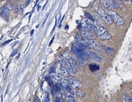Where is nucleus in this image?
Returning a JSON list of instances; mask_svg holds the SVG:
<instances>
[{
  "instance_id": "nucleus-1",
  "label": "nucleus",
  "mask_w": 132,
  "mask_h": 102,
  "mask_svg": "<svg viewBox=\"0 0 132 102\" xmlns=\"http://www.w3.org/2000/svg\"><path fill=\"white\" fill-rule=\"evenodd\" d=\"M95 34L101 40H109L112 37V35L103 26L97 27Z\"/></svg>"
},
{
  "instance_id": "nucleus-2",
  "label": "nucleus",
  "mask_w": 132,
  "mask_h": 102,
  "mask_svg": "<svg viewBox=\"0 0 132 102\" xmlns=\"http://www.w3.org/2000/svg\"><path fill=\"white\" fill-rule=\"evenodd\" d=\"M98 14L107 25H110L112 23L113 21L111 16L108 13H106L103 8L99 6L98 10Z\"/></svg>"
},
{
  "instance_id": "nucleus-3",
  "label": "nucleus",
  "mask_w": 132,
  "mask_h": 102,
  "mask_svg": "<svg viewBox=\"0 0 132 102\" xmlns=\"http://www.w3.org/2000/svg\"><path fill=\"white\" fill-rule=\"evenodd\" d=\"M107 13L111 16L112 20L117 26H121L124 24L125 21L124 19L116 12L109 10L108 11Z\"/></svg>"
},
{
  "instance_id": "nucleus-4",
  "label": "nucleus",
  "mask_w": 132,
  "mask_h": 102,
  "mask_svg": "<svg viewBox=\"0 0 132 102\" xmlns=\"http://www.w3.org/2000/svg\"><path fill=\"white\" fill-rule=\"evenodd\" d=\"M101 2L104 7L110 10L117 9L119 7L118 3L114 0H101Z\"/></svg>"
},
{
  "instance_id": "nucleus-5",
  "label": "nucleus",
  "mask_w": 132,
  "mask_h": 102,
  "mask_svg": "<svg viewBox=\"0 0 132 102\" xmlns=\"http://www.w3.org/2000/svg\"><path fill=\"white\" fill-rule=\"evenodd\" d=\"M69 82L70 86L74 88H80L83 87V85L77 79L70 77L68 79Z\"/></svg>"
},
{
  "instance_id": "nucleus-6",
  "label": "nucleus",
  "mask_w": 132,
  "mask_h": 102,
  "mask_svg": "<svg viewBox=\"0 0 132 102\" xmlns=\"http://www.w3.org/2000/svg\"><path fill=\"white\" fill-rule=\"evenodd\" d=\"M90 20L87 18H84L81 22V24L82 26L83 30L86 31H91L90 28Z\"/></svg>"
},
{
  "instance_id": "nucleus-7",
  "label": "nucleus",
  "mask_w": 132,
  "mask_h": 102,
  "mask_svg": "<svg viewBox=\"0 0 132 102\" xmlns=\"http://www.w3.org/2000/svg\"><path fill=\"white\" fill-rule=\"evenodd\" d=\"M88 45L91 48L97 51H101V47L99 43L94 40H90L87 42Z\"/></svg>"
},
{
  "instance_id": "nucleus-8",
  "label": "nucleus",
  "mask_w": 132,
  "mask_h": 102,
  "mask_svg": "<svg viewBox=\"0 0 132 102\" xmlns=\"http://www.w3.org/2000/svg\"><path fill=\"white\" fill-rule=\"evenodd\" d=\"M62 63L63 64L64 67L65 68L67 71L69 75H74L75 72H74V70L72 68V67H71L69 63H68L67 61L64 59H61Z\"/></svg>"
},
{
  "instance_id": "nucleus-9",
  "label": "nucleus",
  "mask_w": 132,
  "mask_h": 102,
  "mask_svg": "<svg viewBox=\"0 0 132 102\" xmlns=\"http://www.w3.org/2000/svg\"><path fill=\"white\" fill-rule=\"evenodd\" d=\"M64 56H65V57L66 59L68 60V62L70 64V66L72 67V68L74 70H76L77 65H76L75 61L73 58V57H72V56H71V55H70L69 54L66 53L65 54Z\"/></svg>"
},
{
  "instance_id": "nucleus-10",
  "label": "nucleus",
  "mask_w": 132,
  "mask_h": 102,
  "mask_svg": "<svg viewBox=\"0 0 132 102\" xmlns=\"http://www.w3.org/2000/svg\"><path fill=\"white\" fill-rule=\"evenodd\" d=\"M0 15L5 20H7L9 19V10L6 7V6H4L1 9V12Z\"/></svg>"
},
{
  "instance_id": "nucleus-11",
  "label": "nucleus",
  "mask_w": 132,
  "mask_h": 102,
  "mask_svg": "<svg viewBox=\"0 0 132 102\" xmlns=\"http://www.w3.org/2000/svg\"><path fill=\"white\" fill-rule=\"evenodd\" d=\"M62 84L63 85L64 88L67 90V91H68L70 93L72 94L73 95H74V93L72 89V88H71L70 86L69 85L68 83V81L67 80L65 79H62Z\"/></svg>"
},
{
  "instance_id": "nucleus-12",
  "label": "nucleus",
  "mask_w": 132,
  "mask_h": 102,
  "mask_svg": "<svg viewBox=\"0 0 132 102\" xmlns=\"http://www.w3.org/2000/svg\"><path fill=\"white\" fill-rule=\"evenodd\" d=\"M89 55L90 57H91L92 60L97 62H100L102 60V58L100 57L93 52H91L90 53Z\"/></svg>"
},
{
  "instance_id": "nucleus-13",
  "label": "nucleus",
  "mask_w": 132,
  "mask_h": 102,
  "mask_svg": "<svg viewBox=\"0 0 132 102\" xmlns=\"http://www.w3.org/2000/svg\"><path fill=\"white\" fill-rule=\"evenodd\" d=\"M81 34L84 37L87 38L88 39H91L92 40L93 38V35L91 34H90V33L86 31H84V30H82L81 31Z\"/></svg>"
},
{
  "instance_id": "nucleus-14",
  "label": "nucleus",
  "mask_w": 132,
  "mask_h": 102,
  "mask_svg": "<svg viewBox=\"0 0 132 102\" xmlns=\"http://www.w3.org/2000/svg\"><path fill=\"white\" fill-rule=\"evenodd\" d=\"M90 28H91V32L93 34H95L97 31V27L94 24L93 22L90 20Z\"/></svg>"
},
{
  "instance_id": "nucleus-15",
  "label": "nucleus",
  "mask_w": 132,
  "mask_h": 102,
  "mask_svg": "<svg viewBox=\"0 0 132 102\" xmlns=\"http://www.w3.org/2000/svg\"><path fill=\"white\" fill-rule=\"evenodd\" d=\"M60 71H61L62 75H63L64 77H66V78L69 77V74L68 73L67 70L65 67H60Z\"/></svg>"
},
{
  "instance_id": "nucleus-16",
  "label": "nucleus",
  "mask_w": 132,
  "mask_h": 102,
  "mask_svg": "<svg viewBox=\"0 0 132 102\" xmlns=\"http://www.w3.org/2000/svg\"><path fill=\"white\" fill-rule=\"evenodd\" d=\"M122 99L123 102H132V97L127 95H123Z\"/></svg>"
},
{
  "instance_id": "nucleus-17",
  "label": "nucleus",
  "mask_w": 132,
  "mask_h": 102,
  "mask_svg": "<svg viewBox=\"0 0 132 102\" xmlns=\"http://www.w3.org/2000/svg\"><path fill=\"white\" fill-rule=\"evenodd\" d=\"M89 67L90 70H91V71H92L93 72L98 70H99L100 69L99 66L96 64H90L89 66Z\"/></svg>"
},
{
  "instance_id": "nucleus-18",
  "label": "nucleus",
  "mask_w": 132,
  "mask_h": 102,
  "mask_svg": "<svg viewBox=\"0 0 132 102\" xmlns=\"http://www.w3.org/2000/svg\"><path fill=\"white\" fill-rule=\"evenodd\" d=\"M85 95V93L83 91L80 90H78L76 91V95L78 98H82L84 97Z\"/></svg>"
},
{
  "instance_id": "nucleus-19",
  "label": "nucleus",
  "mask_w": 132,
  "mask_h": 102,
  "mask_svg": "<svg viewBox=\"0 0 132 102\" xmlns=\"http://www.w3.org/2000/svg\"><path fill=\"white\" fill-rule=\"evenodd\" d=\"M105 51L108 55H112L114 53V50L111 47H106L105 48Z\"/></svg>"
},
{
  "instance_id": "nucleus-20",
  "label": "nucleus",
  "mask_w": 132,
  "mask_h": 102,
  "mask_svg": "<svg viewBox=\"0 0 132 102\" xmlns=\"http://www.w3.org/2000/svg\"><path fill=\"white\" fill-rule=\"evenodd\" d=\"M6 6L8 9V10H13L14 9V6L10 1H9L6 3Z\"/></svg>"
},
{
  "instance_id": "nucleus-21",
  "label": "nucleus",
  "mask_w": 132,
  "mask_h": 102,
  "mask_svg": "<svg viewBox=\"0 0 132 102\" xmlns=\"http://www.w3.org/2000/svg\"><path fill=\"white\" fill-rule=\"evenodd\" d=\"M85 16L86 18L88 19L89 20H91L93 22L94 21V19L93 16H91L89 13H85Z\"/></svg>"
},
{
  "instance_id": "nucleus-22",
  "label": "nucleus",
  "mask_w": 132,
  "mask_h": 102,
  "mask_svg": "<svg viewBox=\"0 0 132 102\" xmlns=\"http://www.w3.org/2000/svg\"><path fill=\"white\" fill-rule=\"evenodd\" d=\"M67 99L68 102H75L74 98L72 96L69 95L67 98Z\"/></svg>"
},
{
  "instance_id": "nucleus-23",
  "label": "nucleus",
  "mask_w": 132,
  "mask_h": 102,
  "mask_svg": "<svg viewBox=\"0 0 132 102\" xmlns=\"http://www.w3.org/2000/svg\"><path fill=\"white\" fill-rule=\"evenodd\" d=\"M92 16H93L94 19H95L96 20H98L99 19V14H97V13H94L93 14H92Z\"/></svg>"
},
{
  "instance_id": "nucleus-24",
  "label": "nucleus",
  "mask_w": 132,
  "mask_h": 102,
  "mask_svg": "<svg viewBox=\"0 0 132 102\" xmlns=\"http://www.w3.org/2000/svg\"><path fill=\"white\" fill-rule=\"evenodd\" d=\"M56 78L58 80H62V77L61 75L60 74H58L57 75V76H56Z\"/></svg>"
},
{
  "instance_id": "nucleus-25",
  "label": "nucleus",
  "mask_w": 132,
  "mask_h": 102,
  "mask_svg": "<svg viewBox=\"0 0 132 102\" xmlns=\"http://www.w3.org/2000/svg\"><path fill=\"white\" fill-rule=\"evenodd\" d=\"M54 68L53 67H51V68H50V69L49 70V73L50 74H52L54 72Z\"/></svg>"
},
{
  "instance_id": "nucleus-26",
  "label": "nucleus",
  "mask_w": 132,
  "mask_h": 102,
  "mask_svg": "<svg viewBox=\"0 0 132 102\" xmlns=\"http://www.w3.org/2000/svg\"><path fill=\"white\" fill-rule=\"evenodd\" d=\"M18 52V50H15V51L13 52V53L11 54V56H14L15 55H16V54H17V53Z\"/></svg>"
},
{
  "instance_id": "nucleus-27",
  "label": "nucleus",
  "mask_w": 132,
  "mask_h": 102,
  "mask_svg": "<svg viewBox=\"0 0 132 102\" xmlns=\"http://www.w3.org/2000/svg\"><path fill=\"white\" fill-rule=\"evenodd\" d=\"M12 40H13L12 39V40H7L6 41H5V42L3 43V45H6V44H8Z\"/></svg>"
},
{
  "instance_id": "nucleus-28",
  "label": "nucleus",
  "mask_w": 132,
  "mask_h": 102,
  "mask_svg": "<svg viewBox=\"0 0 132 102\" xmlns=\"http://www.w3.org/2000/svg\"><path fill=\"white\" fill-rule=\"evenodd\" d=\"M57 102H65L62 98H59L57 100Z\"/></svg>"
},
{
  "instance_id": "nucleus-29",
  "label": "nucleus",
  "mask_w": 132,
  "mask_h": 102,
  "mask_svg": "<svg viewBox=\"0 0 132 102\" xmlns=\"http://www.w3.org/2000/svg\"><path fill=\"white\" fill-rule=\"evenodd\" d=\"M26 5H21L20 7V10H23L26 7Z\"/></svg>"
},
{
  "instance_id": "nucleus-30",
  "label": "nucleus",
  "mask_w": 132,
  "mask_h": 102,
  "mask_svg": "<svg viewBox=\"0 0 132 102\" xmlns=\"http://www.w3.org/2000/svg\"><path fill=\"white\" fill-rule=\"evenodd\" d=\"M7 75V71H6V72L5 73L4 75H3V78H4V79H5L6 78Z\"/></svg>"
},
{
  "instance_id": "nucleus-31",
  "label": "nucleus",
  "mask_w": 132,
  "mask_h": 102,
  "mask_svg": "<svg viewBox=\"0 0 132 102\" xmlns=\"http://www.w3.org/2000/svg\"><path fill=\"white\" fill-rule=\"evenodd\" d=\"M49 14H47V17H46V18L45 20L44 21V23H43V26H44V23H45L46 21V20H47V18H48V16H49Z\"/></svg>"
},
{
  "instance_id": "nucleus-32",
  "label": "nucleus",
  "mask_w": 132,
  "mask_h": 102,
  "mask_svg": "<svg viewBox=\"0 0 132 102\" xmlns=\"http://www.w3.org/2000/svg\"><path fill=\"white\" fill-rule=\"evenodd\" d=\"M54 37H53V39H52V40L51 41H50V44H49V45H50V44H51L52 43V42H53V40H54Z\"/></svg>"
},
{
  "instance_id": "nucleus-33",
  "label": "nucleus",
  "mask_w": 132,
  "mask_h": 102,
  "mask_svg": "<svg viewBox=\"0 0 132 102\" xmlns=\"http://www.w3.org/2000/svg\"><path fill=\"white\" fill-rule=\"evenodd\" d=\"M126 1L128 2L129 3H132V0H125Z\"/></svg>"
},
{
  "instance_id": "nucleus-34",
  "label": "nucleus",
  "mask_w": 132,
  "mask_h": 102,
  "mask_svg": "<svg viewBox=\"0 0 132 102\" xmlns=\"http://www.w3.org/2000/svg\"><path fill=\"white\" fill-rule=\"evenodd\" d=\"M68 28H69V27L68 26V25H66L65 27V29L67 30V29H68Z\"/></svg>"
},
{
  "instance_id": "nucleus-35",
  "label": "nucleus",
  "mask_w": 132,
  "mask_h": 102,
  "mask_svg": "<svg viewBox=\"0 0 132 102\" xmlns=\"http://www.w3.org/2000/svg\"><path fill=\"white\" fill-rule=\"evenodd\" d=\"M34 30H32L31 31V36L33 35V32H34Z\"/></svg>"
},
{
  "instance_id": "nucleus-36",
  "label": "nucleus",
  "mask_w": 132,
  "mask_h": 102,
  "mask_svg": "<svg viewBox=\"0 0 132 102\" xmlns=\"http://www.w3.org/2000/svg\"><path fill=\"white\" fill-rule=\"evenodd\" d=\"M21 0L23 2H24H24H25L27 0Z\"/></svg>"
}]
</instances>
